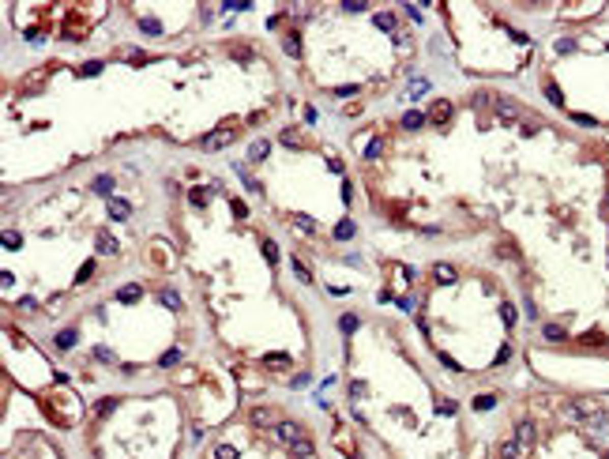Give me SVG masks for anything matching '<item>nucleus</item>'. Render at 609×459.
<instances>
[{"label":"nucleus","mask_w":609,"mask_h":459,"mask_svg":"<svg viewBox=\"0 0 609 459\" xmlns=\"http://www.w3.org/2000/svg\"><path fill=\"white\" fill-rule=\"evenodd\" d=\"M215 459H237V448H229V444H218V448H215Z\"/></svg>","instance_id":"obj_30"},{"label":"nucleus","mask_w":609,"mask_h":459,"mask_svg":"<svg viewBox=\"0 0 609 459\" xmlns=\"http://www.w3.org/2000/svg\"><path fill=\"white\" fill-rule=\"evenodd\" d=\"M143 298V290H139V286H121V290H117V301H124V305H128V301H139Z\"/></svg>","instance_id":"obj_12"},{"label":"nucleus","mask_w":609,"mask_h":459,"mask_svg":"<svg viewBox=\"0 0 609 459\" xmlns=\"http://www.w3.org/2000/svg\"><path fill=\"white\" fill-rule=\"evenodd\" d=\"M128 215H132V207L124 204V199H117V196H113V199H109V218H117V222H124Z\"/></svg>","instance_id":"obj_9"},{"label":"nucleus","mask_w":609,"mask_h":459,"mask_svg":"<svg viewBox=\"0 0 609 459\" xmlns=\"http://www.w3.org/2000/svg\"><path fill=\"white\" fill-rule=\"evenodd\" d=\"M541 335H545L549 342H560V339H564V328H560V324H545V328H541Z\"/></svg>","instance_id":"obj_18"},{"label":"nucleus","mask_w":609,"mask_h":459,"mask_svg":"<svg viewBox=\"0 0 609 459\" xmlns=\"http://www.w3.org/2000/svg\"><path fill=\"white\" fill-rule=\"evenodd\" d=\"M354 234H357V226L350 222V218H342V222H338V226H335V237H338V241H350V237H354Z\"/></svg>","instance_id":"obj_13"},{"label":"nucleus","mask_w":609,"mask_h":459,"mask_svg":"<svg viewBox=\"0 0 609 459\" xmlns=\"http://www.w3.org/2000/svg\"><path fill=\"white\" fill-rule=\"evenodd\" d=\"M177 361H181V350H166V354L158 358V365H162V369H169V365H177Z\"/></svg>","instance_id":"obj_26"},{"label":"nucleus","mask_w":609,"mask_h":459,"mask_svg":"<svg viewBox=\"0 0 609 459\" xmlns=\"http://www.w3.org/2000/svg\"><path fill=\"white\" fill-rule=\"evenodd\" d=\"M384 151V139H369V147H365V158H380Z\"/></svg>","instance_id":"obj_29"},{"label":"nucleus","mask_w":609,"mask_h":459,"mask_svg":"<svg viewBox=\"0 0 609 459\" xmlns=\"http://www.w3.org/2000/svg\"><path fill=\"white\" fill-rule=\"evenodd\" d=\"M357 91H361V87H338V91H335V98H354Z\"/></svg>","instance_id":"obj_40"},{"label":"nucleus","mask_w":609,"mask_h":459,"mask_svg":"<svg viewBox=\"0 0 609 459\" xmlns=\"http://www.w3.org/2000/svg\"><path fill=\"white\" fill-rule=\"evenodd\" d=\"M432 279H437L440 286H451L459 275H455V267H451V264H432Z\"/></svg>","instance_id":"obj_5"},{"label":"nucleus","mask_w":609,"mask_h":459,"mask_svg":"<svg viewBox=\"0 0 609 459\" xmlns=\"http://www.w3.org/2000/svg\"><path fill=\"white\" fill-rule=\"evenodd\" d=\"M289 452H294V459H312V441H297Z\"/></svg>","instance_id":"obj_17"},{"label":"nucleus","mask_w":609,"mask_h":459,"mask_svg":"<svg viewBox=\"0 0 609 459\" xmlns=\"http://www.w3.org/2000/svg\"><path fill=\"white\" fill-rule=\"evenodd\" d=\"M234 139H237L234 128H218V132H211V136L203 139V147H207V151H222V147H229Z\"/></svg>","instance_id":"obj_2"},{"label":"nucleus","mask_w":609,"mask_h":459,"mask_svg":"<svg viewBox=\"0 0 609 459\" xmlns=\"http://www.w3.org/2000/svg\"><path fill=\"white\" fill-rule=\"evenodd\" d=\"M515 441H519V448L534 444V422H519V429H515Z\"/></svg>","instance_id":"obj_8"},{"label":"nucleus","mask_w":609,"mask_h":459,"mask_svg":"<svg viewBox=\"0 0 609 459\" xmlns=\"http://www.w3.org/2000/svg\"><path fill=\"white\" fill-rule=\"evenodd\" d=\"M605 211H609V199H605Z\"/></svg>","instance_id":"obj_47"},{"label":"nucleus","mask_w":609,"mask_h":459,"mask_svg":"<svg viewBox=\"0 0 609 459\" xmlns=\"http://www.w3.org/2000/svg\"><path fill=\"white\" fill-rule=\"evenodd\" d=\"M113 407H117V399H102V403H94V414H109Z\"/></svg>","instance_id":"obj_34"},{"label":"nucleus","mask_w":609,"mask_h":459,"mask_svg":"<svg viewBox=\"0 0 609 459\" xmlns=\"http://www.w3.org/2000/svg\"><path fill=\"white\" fill-rule=\"evenodd\" d=\"M545 98L553 102V106H564V94H560V87H557V83H545Z\"/></svg>","instance_id":"obj_23"},{"label":"nucleus","mask_w":609,"mask_h":459,"mask_svg":"<svg viewBox=\"0 0 609 459\" xmlns=\"http://www.w3.org/2000/svg\"><path fill=\"white\" fill-rule=\"evenodd\" d=\"M357 328V317H342V331H354Z\"/></svg>","instance_id":"obj_46"},{"label":"nucleus","mask_w":609,"mask_h":459,"mask_svg":"<svg viewBox=\"0 0 609 459\" xmlns=\"http://www.w3.org/2000/svg\"><path fill=\"white\" fill-rule=\"evenodd\" d=\"M94 358H98V361H113V354L105 350V347H98V350H94Z\"/></svg>","instance_id":"obj_44"},{"label":"nucleus","mask_w":609,"mask_h":459,"mask_svg":"<svg viewBox=\"0 0 609 459\" xmlns=\"http://www.w3.org/2000/svg\"><path fill=\"white\" fill-rule=\"evenodd\" d=\"M275 433H278V441L289 444V448H294L297 441H305V429L297 425V422H278V425H275Z\"/></svg>","instance_id":"obj_1"},{"label":"nucleus","mask_w":609,"mask_h":459,"mask_svg":"<svg viewBox=\"0 0 609 459\" xmlns=\"http://www.w3.org/2000/svg\"><path fill=\"white\" fill-rule=\"evenodd\" d=\"M508 358H511V347H500V354H497V365H504Z\"/></svg>","instance_id":"obj_43"},{"label":"nucleus","mask_w":609,"mask_h":459,"mask_svg":"<svg viewBox=\"0 0 609 459\" xmlns=\"http://www.w3.org/2000/svg\"><path fill=\"white\" fill-rule=\"evenodd\" d=\"M497 113H500L504 121H519V117H523V106H515V102L500 98V102H497Z\"/></svg>","instance_id":"obj_7"},{"label":"nucleus","mask_w":609,"mask_h":459,"mask_svg":"<svg viewBox=\"0 0 609 459\" xmlns=\"http://www.w3.org/2000/svg\"><path fill=\"white\" fill-rule=\"evenodd\" d=\"M264 256H267V264H278V245L267 241V237H264Z\"/></svg>","instance_id":"obj_28"},{"label":"nucleus","mask_w":609,"mask_h":459,"mask_svg":"<svg viewBox=\"0 0 609 459\" xmlns=\"http://www.w3.org/2000/svg\"><path fill=\"white\" fill-rule=\"evenodd\" d=\"M139 26H143V34H158V23H154V19H143Z\"/></svg>","instance_id":"obj_42"},{"label":"nucleus","mask_w":609,"mask_h":459,"mask_svg":"<svg viewBox=\"0 0 609 459\" xmlns=\"http://www.w3.org/2000/svg\"><path fill=\"white\" fill-rule=\"evenodd\" d=\"M91 271H94V264H83L79 275H75V282H86V279H91Z\"/></svg>","instance_id":"obj_37"},{"label":"nucleus","mask_w":609,"mask_h":459,"mask_svg":"<svg viewBox=\"0 0 609 459\" xmlns=\"http://www.w3.org/2000/svg\"><path fill=\"white\" fill-rule=\"evenodd\" d=\"M523 448H519V441H508V444H500V459H515Z\"/></svg>","instance_id":"obj_25"},{"label":"nucleus","mask_w":609,"mask_h":459,"mask_svg":"<svg viewBox=\"0 0 609 459\" xmlns=\"http://www.w3.org/2000/svg\"><path fill=\"white\" fill-rule=\"evenodd\" d=\"M4 245L8 248H19V234H4Z\"/></svg>","instance_id":"obj_45"},{"label":"nucleus","mask_w":609,"mask_h":459,"mask_svg":"<svg viewBox=\"0 0 609 459\" xmlns=\"http://www.w3.org/2000/svg\"><path fill=\"white\" fill-rule=\"evenodd\" d=\"M410 98H421V94H429V79H410Z\"/></svg>","instance_id":"obj_20"},{"label":"nucleus","mask_w":609,"mask_h":459,"mask_svg":"<svg viewBox=\"0 0 609 459\" xmlns=\"http://www.w3.org/2000/svg\"><path fill=\"white\" fill-rule=\"evenodd\" d=\"M278 139H282V143H286V147H294V151H301V147H305V139H301V136H297V132H294V128H282V132H278Z\"/></svg>","instance_id":"obj_11"},{"label":"nucleus","mask_w":609,"mask_h":459,"mask_svg":"<svg viewBox=\"0 0 609 459\" xmlns=\"http://www.w3.org/2000/svg\"><path fill=\"white\" fill-rule=\"evenodd\" d=\"M500 317H504V324L511 328V324H515V305H500Z\"/></svg>","instance_id":"obj_33"},{"label":"nucleus","mask_w":609,"mask_h":459,"mask_svg":"<svg viewBox=\"0 0 609 459\" xmlns=\"http://www.w3.org/2000/svg\"><path fill=\"white\" fill-rule=\"evenodd\" d=\"M248 422L252 425H278V414L271 407H256V410H248Z\"/></svg>","instance_id":"obj_4"},{"label":"nucleus","mask_w":609,"mask_h":459,"mask_svg":"<svg viewBox=\"0 0 609 459\" xmlns=\"http://www.w3.org/2000/svg\"><path fill=\"white\" fill-rule=\"evenodd\" d=\"M75 339H79V335H75V328H68V331H61V335H56V347H61V350H72Z\"/></svg>","instance_id":"obj_16"},{"label":"nucleus","mask_w":609,"mask_h":459,"mask_svg":"<svg viewBox=\"0 0 609 459\" xmlns=\"http://www.w3.org/2000/svg\"><path fill=\"white\" fill-rule=\"evenodd\" d=\"M492 407H497V395H492V391H489V395H478V399H474V410H492Z\"/></svg>","instance_id":"obj_24"},{"label":"nucleus","mask_w":609,"mask_h":459,"mask_svg":"<svg viewBox=\"0 0 609 459\" xmlns=\"http://www.w3.org/2000/svg\"><path fill=\"white\" fill-rule=\"evenodd\" d=\"M425 121H429V117H425V113H418V109H410V113H402V128L406 132H414V128H421V124Z\"/></svg>","instance_id":"obj_10"},{"label":"nucleus","mask_w":609,"mask_h":459,"mask_svg":"<svg viewBox=\"0 0 609 459\" xmlns=\"http://www.w3.org/2000/svg\"><path fill=\"white\" fill-rule=\"evenodd\" d=\"M267 151H271L267 143H264V139H256L252 147H248V158H252V162H259V158H267Z\"/></svg>","instance_id":"obj_21"},{"label":"nucleus","mask_w":609,"mask_h":459,"mask_svg":"<svg viewBox=\"0 0 609 459\" xmlns=\"http://www.w3.org/2000/svg\"><path fill=\"white\" fill-rule=\"evenodd\" d=\"M98 252H102V256H117V252H121L117 237H113L109 230H102V234H98Z\"/></svg>","instance_id":"obj_6"},{"label":"nucleus","mask_w":609,"mask_h":459,"mask_svg":"<svg viewBox=\"0 0 609 459\" xmlns=\"http://www.w3.org/2000/svg\"><path fill=\"white\" fill-rule=\"evenodd\" d=\"M365 391H369V384H365V380H354V384H350V395H354V399H361Z\"/></svg>","instance_id":"obj_35"},{"label":"nucleus","mask_w":609,"mask_h":459,"mask_svg":"<svg viewBox=\"0 0 609 459\" xmlns=\"http://www.w3.org/2000/svg\"><path fill=\"white\" fill-rule=\"evenodd\" d=\"M282 45H286V53H289V56H301V38H297V34H286V42H282Z\"/></svg>","instance_id":"obj_22"},{"label":"nucleus","mask_w":609,"mask_h":459,"mask_svg":"<svg viewBox=\"0 0 609 459\" xmlns=\"http://www.w3.org/2000/svg\"><path fill=\"white\" fill-rule=\"evenodd\" d=\"M158 298H162V305H169V309H181V298H177V290H162Z\"/></svg>","instance_id":"obj_27"},{"label":"nucleus","mask_w":609,"mask_h":459,"mask_svg":"<svg viewBox=\"0 0 609 459\" xmlns=\"http://www.w3.org/2000/svg\"><path fill=\"white\" fill-rule=\"evenodd\" d=\"M297 230H308V234H312L316 222H312V218H305V215H297Z\"/></svg>","instance_id":"obj_38"},{"label":"nucleus","mask_w":609,"mask_h":459,"mask_svg":"<svg viewBox=\"0 0 609 459\" xmlns=\"http://www.w3.org/2000/svg\"><path fill=\"white\" fill-rule=\"evenodd\" d=\"M94 192H98V196H109L113 192V177H105V174L94 177Z\"/></svg>","instance_id":"obj_19"},{"label":"nucleus","mask_w":609,"mask_h":459,"mask_svg":"<svg viewBox=\"0 0 609 459\" xmlns=\"http://www.w3.org/2000/svg\"><path fill=\"white\" fill-rule=\"evenodd\" d=\"M557 49H560V53H572V49H575V42H572V38H560Z\"/></svg>","instance_id":"obj_41"},{"label":"nucleus","mask_w":609,"mask_h":459,"mask_svg":"<svg viewBox=\"0 0 609 459\" xmlns=\"http://www.w3.org/2000/svg\"><path fill=\"white\" fill-rule=\"evenodd\" d=\"M294 271H297V279H301V282H312V271H308L301 260H294Z\"/></svg>","instance_id":"obj_31"},{"label":"nucleus","mask_w":609,"mask_h":459,"mask_svg":"<svg viewBox=\"0 0 609 459\" xmlns=\"http://www.w3.org/2000/svg\"><path fill=\"white\" fill-rule=\"evenodd\" d=\"M207 192H222V188L218 185H211V188H192V204H196V207H203V204H207Z\"/></svg>","instance_id":"obj_14"},{"label":"nucleus","mask_w":609,"mask_h":459,"mask_svg":"<svg viewBox=\"0 0 609 459\" xmlns=\"http://www.w3.org/2000/svg\"><path fill=\"white\" fill-rule=\"evenodd\" d=\"M102 72V61H91V64H83V75H98Z\"/></svg>","instance_id":"obj_39"},{"label":"nucleus","mask_w":609,"mask_h":459,"mask_svg":"<svg viewBox=\"0 0 609 459\" xmlns=\"http://www.w3.org/2000/svg\"><path fill=\"white\" fill-rule=\"evenodd\" d=\"M372 23L380 26V31H395V15H391V12H376Z\"/></svg>","instance_id":"obj_15"},{"label":"nucleus","mask_w":609,"mask_h":459,"mask_svg":"<svg viewBox=\"0 0 609 459\" xmlns=\"http://www.w3.org/2000/svg\"><path fill=\"white\" fill-rule=\"evenodd\" d=\"M605 459H609V452H605Z\"/></svg>","instance_id":"obj_48"},{"label":"nucleus","mask_w":609,"mask_h":459,"mask_svg":"<svg viewBox=\"0 0 609 459\" xmlns=\"http://www.w3.org/2000/svg\"><path fill=\"white\" fill-rule=\"evenodd\" d=\"M432 124H448L451 121V102L448 98H437V102H429V113H425Z\"/></svg>","instance_id":"obj_3"},{"label":"nucleus","mask_w":609,"mask_h":459,"mask_svg":"<svg viewBox=\"0 0 609 459\" xmlns=\"http://www.w3.org/2000/svg\"><path fill=\"white\" fill-rule=\"evenodd\" d=\"M267 365H278V369H286V365H289V358H286V354H267Z\"/></svg>","instance_id":"obj_32"},{"label":"nucleus","mask_w":609,"mask_h":459,"mask_svg":"<svg viewBox=\"0 0 609 459\" xmlns=\"http://www.w3.org/2000/svg\"><path fill=\"white\" fill-rule=\"evenodd\" d=\"M572 121H575V124H583V128H594V124H598L594 117H587V113H572Z\"/></svg>","instance_id":"obj_36"}]
</instances>
